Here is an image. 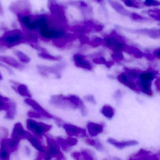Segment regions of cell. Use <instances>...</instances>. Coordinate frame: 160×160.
I'll list each match as a JSON object with an SVG mask.
<instances>
[{"label":"cell","mask_w":160,"mask_h":160,"mask_svg":"<svg viewBox=\"0 0 160 160\" xmlns=\"http://www.w3.org/2000/svg\"><path fill=\"white\" fill-rule=\"evenodd\" d=\"M47 141L48 146L45 148V151L38 153L37 159H51L52 158L57 159H64L58 142L50 137H47Z\"/></svg>","instance_id":"obj_1"},{"label":"cell","mask_w":160,"mask_h":160,"mask_svg":"<svg viewBox=\"0 0 160 160\" xmlns=\"http://www.w3.org/2000/svg\"><path fill=\"white\" fill-rule=\"evenodd\" d=\"M103 39V45L113 52H122L125 50L127 44L123 37L115 31L106 36Z\"/></svg>","instance_id":"obj_2"},{"label":"cell","mask_w":160,"mask_h":160,"mask_svg":"<svg viewBox=\"0 0 160 160\" xmlns=\"http://www.w3.org/2000/svg\"><path fill=\"white\" fill-rule=\"evenodd\" d=\"M24 40V34L18 29L7 31L0 37L1 44L8 48L19 45Z\"/></svg>","instance_id":"obj_3"},{"label":"cell","mask_w":160,"mask_h":160,"mask_svg":"<svg viewBox=\"0 0 160 160\" xmlns=\"http://www.w3.org/2000/svg\"><path fill=\"white\" fill-rule=\"evenodd\" d=\"M48 6L52 15L57 23L62 25L67 23L64 8L57 3L56 0H48Z\"/></svg>","instance_id":"obj_4"},{"label":"cell","mask_w":160,"mask_h":160,"mask_svg":"<svg viewBox=\"0 0 160 160\" xmlns=\"http://www.w3.org/2000/svg\"><path fill=\"white\" fill-rule=\"evenodd\" d=\"M27 127L37 137L41 139L43 135L50 130L52 126L29 119L27 120Z\"/></svg>","instance_id":"obj_5"},{"label":"cell","mask_w":160,"mask_h":160,"mask_svg":"<svg viewBox=\"0 0 160 160\" xmlns=\"http://www.w3.org/2000/svg\"><path fill=\"white\" fill-rule=\"evenodd\" d=\"M50 103L57 108L64 110L76 109L78 107L72 102L67 99L65 96L62 95H56L52 96Z\"/></svg>","instance_id":"obj_6"},{"label":"cell","mask_w":160,"mask_h":160,"mask_svg":"<svg viewBox=\"0 0 160 160\" xmlns=\"http://www.w3.org/2000/svg\"><path fill=\"white\" fill-rule=\"evenodd\" d=\"M65 67L66 64L62 63L57 64L53 66H48L40 65L38 66V69L39 72L44 76H48V73H52L55 74L57 78H60L61 77V71L63 70Z\"/></svg>","instance_id":"obj_7"},{"label":"cell","mask_w":160,"mask_h":160,"mask_svg":"<svg viewBox=\"0 0 160 160\" xmlns=\"http://www.w3.org/2000/svg\"><path fill=\"white\" fill-rule=\"evenodd\" d=\"M63 127L69 137L73 136H80L87 137L86 131L85 130L74 125L70 124H65Z\"/></svg>","instance_id":"obj_8"},{"label":"cell","mask_w":160,"mask_h":160,"mask_svg":"<svg viewBox=\"0 0 160 160\" xmlns=\"http://www.w3.org/2000/svg\"><path fill=\"white\" fill-rule=\"evenodd\" d=\"M26 131H24L22 124L20 123L15 124L12 132L11 139L19 144L22 140L26 139Z\"/></svg>","instance_id":"obj_9"},{"label":"cell","mask_w":160,"mask_h":160,"mask_svg":"<svg viewBox=\"0 0 160 160\" xmlns=\"http://www.w3.org/2000/svg\"><path fill=\"white\" fill-rule=\"evenodd\" d=\"M25 102L29 106H31L34 110H35L38 113L40 114L43 117L48 118H54L57 121V119H55L54 116H52V115L48 112L37 102L29 98L26 99L25 100Z\"/></svg>","instance_id":"obj_10"},{"label":"cell","mask_w":160,"mask_h":160,"mask_svg":"<svg viewBox=\"0 0 160 160\" xmlns=\"http://www.w3.org/2000/svg\"><path fill=\"white\" fill-rule=\"evenodd\" d=\"M73 60L75 65L78 67L89 70L92 69V65L90 62L87 60L85 56L82 54H75L73 56Z\"/></svg>","instance_id":"obj_11"},{"label":"cell","mask_w":160,"mask_h":160,"mask_svg":"<svg viewBox=\"0 0 160 160\" xmlns=\"http://www.w3.org/2000/svg\"><path fill=\"white\" fill-rule=\"evenodd\" d=\"M65 97L67 99L76 105L78 108H79L82 115L85 116L87 114L86 108L82 101L78 96L75 95H70L68 96H65Z\"/></svg>","instance_id":"obj_12"},{"label":"cell","mask_w":160,"mask_h":160,"mask_svg":"<svg viewBox=\"0 0 160 160\" xmlns=\"http://www.w3.org/2000/svg\"><path fill=\"white\" fill-rule=\"evenodd\" d=\"M18 143L12 139H2L1 142V147H3L10 153L15 152L18 149Z\"/></svg>","instance_id":"obj_13"},{"label":"cell","mask_w":160,"mask_h":160,"mask_svg":"<svg viewBox=\"0 0 160 160\" xmlns=\"http://www.w3.org/2000/svg\"><path fill=\"white\" fill-rule=\"evenodd\" d=\"M111 6L117 13L123 16H127L130 15L129 11H128L120 3L115 0H107Z\"/></svg>","instance_id":"obj_14"},{"label":"cell","mask_w":160,"mask_h":160,"mask_svg":"<svg viewBox=\"0 0 160 160\" xmlns=\"http://www.w3.org/2000/svg\"><path fill=\"white\" fill-rule=\"evenodd\" d=\"M87 128L89 134L92 137H95L102 132L103 126L101 124L89 122L88 124Z\"/></svg>","instance_id":"obj_15"},{"label":"cell","mask_w":160,"mask_h":160,"mask_svg":"<svg viewBox=\"0 0 160 160\" xmlns=\"http://www.w3.org/2000/svg\"><path fill=\"white\" fill-rule=\"evenodd\" d=\"M0 61L6 63L12 67L18 69H22L24 67L22 65L19 63L15 58L10 56L0 55Z\"/></svg>","instance_id":"obj_16"},{"label":"cell","mask_w":160,"mask_h":160,"mask_svg":"<svg viewBox=\"0 0 160 160\" xmlns=\"http://www.w3.org/2000/svg\"><path fill=\"white\" fill-rule=\"evenodd\" d=\"M26 139L29 141L32 146L37 150L40 152L45 151V148L43 147L39 140L28 132H26Z\"/></svg>","instance_id":"obj_17"},{"label":"cell","mask_w":160,"mask_h":160,"mask_svg":"<svg viewBox=\"0 0 160 160\" xmlns=\"http://www.w3.org/2000/svg\"><path fill=\"white\" fill-rule=\"evenodd\" d=\"M118 80L121 83L129 87L131 89L136 90L137 89L135 84L128 77L125 73H121L118 76Z\"/></svg>","instance_id":"obj_18"},{"label":"cell","mask_w":160,"mask_h":160,"mask_svg":"<svg viewBox=\"0 0 160 160\" xmlns=\"http://www.w3.org/2000/svg\"><path fill=\"white\" fill-rule=\"evenodd\" d=\"M102 114L109 119L112 118L114 115V110L109 105H105L102 107L101 111Z\"/></svg>","instance_id":"obj_19"},{"label":"cell","mask_w":160,"mask_h":160,"mask_svg":"<svg viewBox=\"0 0 160 160\" xmlns=\"http://www.w3.org/2000/svg\"><path fill=\"white\" fill-rule=\"evenodd\" d=\"M137 84L141 87V89L144 93L150 95L152 93L151 92V83L150 81H139L137 82Z\"/></svg>","instance_id":"obj_20"},{"label":"cell","mask_w":160,"mask_h":160,"mask_svg":"<svg viewBox=\"0 0 160 160\" xmlns=\"http://www.w3.org/2000/svg\"><path fill=\"white\" fill-rule=\"evenodd\" d=\"M93 62L95 64L105 65L108 68L112 67V66L114 65V62L113 61H106V59L102 56L96 57V58H94L93 59Z\"/></svg>","instance_id":"obj_21"},{"label":"cell","mask_w":160,"mask_h":160,"mask_svg":"<svg viewBox=\"0 0 160 160\" xmlns=\"http://www.w3.org/2000/svg\"><path fill=\"white\" fill-rule=\"evenodd\" d=\"M16 105L15 102H10V107L7 110L5 118L7 119H13L16 113Z\"/></svg>","instance_id":"obj_22"},{"label":"cell","mask_w":160,"mask_h":160,"mask_svg":"<svg viewBox=\"0 0 160 160\" xmlns=\"http://www.w3.org/2000/svg\"><path fill=\"white\" fill-rule=\"evenodd\" d=\"M107 142L110 144L116 147L117 148H122L124 147L130 145L132 144V142H118L114 139H112V138H109L107 140Z\"/></svg>","instance_id":"obj_23"},{"label":"cell","mask_w":160,"mask_h":160,"mask_svg":"<svg viewBox=\"0 0 160 160\" xmlns=\"http://www.w3.org/2000/svg\"><path fill=\"white\" fill-rule=\"evenodd\" d=\"M38 56L40 58H43L47 60H52V61H59L62 59V56H54L46 52L45 51H42L41 53L38 54Z\"/></svg>","instance_id":"obj_24"},{"label":"cell","mask_w":160,"mask_h":160,"mask_svg":"<svg viewBox=\"0 0 160 160\" xmlns=\"http://www.w3.org/2000/svg\"><path fill=\"white\" fill-rule=\"evenodd\" d=\"M127 6L134 8H140L143 4H142L140 0H121Z\"/></svg>","instance_id":"obj_25"},{"label":"cell","mask_w":160,"mask_h":160,"mask_svg":"<svg viewBox=\"0 0 160 160\" xmlns=\"http://www.w3.org/2000/svg\"><path fill=\"white\" fill-rule=\"evenodd\" d=\"M17 91L21 95L28 97H31L32 96L28 87L25 85H19L17 88Z\"/></svg>","instance_id":"obj_26"},{"label":"cell","mask_w":160,"mask_h":160,"mask_svg":"<svg viewBox=\"0 0 160 160\" xmlns=\"http://www.w3.org/2000/svg\"><path fill=\"white\" fill-rule=\"evenodd\" d=\"M86 143L90 145L95 147L97 150L102 151L104 149L103 145L98 140H93V139H87Z\"/></svg>","instance_id":"obj_27"},{"label":"cell","mask_w":160,"mask_h":160,"mask_svg":"<svg viewBox=\"0 0 160 160\" xmlns=\"http://www.w3.org/2000/svg\"><path fill=\"white\" fill-rule=\"evenodd\" d=\"M142 32L145 33L147 35H148L150 37L152 38H160V29H152V30H145Z\"/></svg>","instance_id":"obj_28"},{"label":"cell","mask_w":160,"mask_h":160,"mask_svg":"<svg viewBox=\"0 0 160 160\" xmlns=\"http://www.w3.org/2000/svg\"><path fill=\"white\" fill-rule=\"evenodd\" d=\"M103 39L101 38L95 36L91 39V40H89L88 44L94 48H96L100 45H103Z\"/></svg>","instance_id":"obj_29"},{"label":"cell","mask_w":160,"mask_h":160,"mask_svg":"<svg viewBox=\"0 0 160 160\" xmlns=\"http://www.w3.org/2000/svg\"><path fill=\"white\" fill-rule=\"evenodd\" d=\"M15 54L22 62L23 63H28L30 61V58L23 52L20 51H16Z\"/></svg>","instance_id":"obj_30"},{"label":"cell","mask_w":160,"mask_h":160,"mask_svg":"<svg viewBox=\"0 0 160 160\" xmlns=\"http://www.w3.org/2000/svg\"><path fill=\"white\" fill-rule=\"evenodd\" d=\"M57 142L64 151L66 152L69 151L70 147L68 145L67 140H65L62 138H58L57 139Z\"/></svg>","instance_id":"obj_31"},{"label":"cell","mask_w":160,"mask_h":160,"mask_svg":"<svg viewBox=\"0 0 160 160\" xmlns=\"http://www.w3.org/2000/svg\"><path fill=\"white\" fill-rule=\"evenodd\" d=\"M154 74L152 72H144L140 74V78L141 81H150L153 79Z\"/></svg>","instance_id":"obj_32"},{"label":"cell","mask_w":160,"mask_h":160,"mask_svg":"<svg viewBox=\"0 0 160 160\" xmlns=\"http://www.w3.org/2000/svg\"><path fill=\"white\" fill-rule=\"evenodd\" d=\"M10 153L3 147H0V159L9 160Z\"/></svg>","instance_id":"obj_33"},{"label":"cell","mask_w":160,"mask_h":160,"mask_svg":"<svg viewBox=\"0 0 160 160\" xmlns=\"http://www.w3.org/2000/svg\"><path fill=\"white\" fill-rule=\"evenodd\" d=\"M81 154L84 159L93 160L95 159L94 158L93 153L90 150H83L82 152H81Z\"/></svg>","instance_id":"obj_34"},{"label":"cell","mask_w":160,"mask_h":160,"mask_svg":"<svg viewBox=\"0 0 160 160\" xmlns=\"http://www.w3.org/2000/svg\"><path fill=\"white\" fill-rule=\"evenodd\" d=\"M148 14L152 18L160 20V10L159 9H151L148 12Z\"/></svg>","instance_id":"obj_35"},{"label":"cell","mask_w":160,"mask_h":160,"mask_svg":"<svg viewBox=\"0 0 160 160\" xmlns=\"http://www.w3.org/2000/svg\"><path fill=\"white\" fill-rule=\"evenodd\" d=\"M143 5L148 7L158 6L160 5V2L158 0H145Z\"/></svg>","instance_id":"obj_36"},{"label":"cell","mask_w":160,"mask_h":160,"mask_svg":"<svg viewBox=\"0 0 160 160\" xmlns=\"http://www.w3.org/2000/svg\"><path fill=\"white\" fill-rule=\"evenodd\" d=\"M112 57L113 60L114 62H119L122 61L124 58L122 52H113L112 54Z\"/></svg>","instance_id":"obj_37"},{"label":"cell","mask_w":160,"mask_h":160,"mask_svg":"<svg viewBox=\"0 0 160 160\" xmlns=\"http://www.w3.org/2000/svg\"><path fill=\"white\" fill-rule=\"evenodd\" d=\"M126 71H127L128 77L130 79H135L137 77L138 73L136 70H133L127 69Z\"/></svg>","instance_id":"obj_38"},{"label":"cell","mask_w":160,"mask_h":160,"mask_svg":"<svg viewBox=\"0 0 160 160\" xmlns=\"http://www.w3.org/2000/svg\"><path fill=\"white\" fill-rule=\"evenodd\" d=\"M10 107V103L0 100V111H7Z\"/></svg>","instance_id":"obj_39"},{"label":"cell","mask_w":160,"mask_h":160,"mask_svg":"<svg viewBox=\"0 0 160 160\" xmlns=\"http://www.w3.org/2000/svg\"><path fill=\"white\" fill-rule=\"evenodd\" d=\"M130 17H131L133 19V20L137 21H142L144 20L145 19L144 18V17L140 16V15H138L136 13H130Z\"/></svg>","instance_id":"obj_40"},{"label":"cell","mask_w":160,"mask_h":160,"mask_svg":"<svg viewBox=\"0 0 160 160\" xmlns=\"http://www.w3.org/2000/svg\"><path fill=\"white\" fill-rule=\"evenodd\" d=\"M27 115L29 117H31V118H41L42 117V116L38 113V112H36L34 111H30L28 112L27 113Z\"/></svg>","instance_id":"obj_41"},{"label":"cell","mask_w":160,"mask_h":160,"mask_svg":"<svg viewBox=\"0 0 160 160\" xmlns=\"http://www.w3.org/2000/svg\"><path fill=\"white\" fill-rule=\"evenodd\" d=\"M66 140L68 145L70 147L76 145L78 143V140L76 138H72V137H69Z\"/></svg>","instance_id":"obj_42"},{"label":"cell","mask_w":160,"mask_h":160,"mask_svg":"<svg viewBox=\"0 0 160 160\" xmlns=\"http://www.w3.org/2000/svg\"><path fill=\"white\" fill-rule=\"evenodd\" d=\"M85 99L86 100L91 102V103H94V104L96 103V100L92 95H88L86 96L85 97Z\"/></svg>","instance_id":"obj_43"},{"label":"cell","mask_w":160,"mask_h":160,"mask_svg":"<svg viewBox=\"0 0 160 160\" xmlns=\"http://www.w3.org/2000/svg\"><path fill=\"white\" fill-rule=\"evenodd\" d=\"M72 156L76 159H81V157H82V155H81V153L74 152V153H72Z\"/></svg>","instance_id":"obj_44"},{"label":"cell","mask_w":160,"mask_h":160,"mask_svg":"<svg viewBox=\"0 0 160 160\" xmlns=\"http://www.w3.org/2000/svg\"><path fill=\"white\" fill-rule=\"evenodd\" d=\"M0 66L2 67L5 68L8 71V72H9L10 74H12V73H13V71H12V70H11L10 69L8 68V67H7L5 65H3V64H1L0 63Z\"/></svg>","instance_id":"obj_45"},{"label":"cell","mask_w":160,"mask_h":160,"mask_svg":"<svg viewBox=\"0 0 160 160\" xmlns=\"http://www.w3.org/2000/svg\"><path fill=\"white\" fill-rule=\"evenodd\" d=\"M2 131L3 132L4 135L5 137H7L8 133V130L4 127L2 128Z\"/></svg>","instance_id":"obj_46"},{"label":"cell","mask_w":160,"mask_h":160,"mask_svg":"<svg viewBox=\"0 0 160 160\" xmlns=\"http://www.w3.org/2000/svg\"><path fill=\"white\" fill-rule=\"evenodd\" d=\"M0 100L4 101H8L9 99L5 97L2 96L0 95Z\"/></svg>","instance_id":"obj_47"},{"label":"cell","mask_w":160,"mask_h":160,"mask_svg":"<svg viewBox=\"0 0 160 160\" xmlns=\"http://www.w3.org/2000/svg\"><path fill=\"white\" fill-rule=\"evenodd\" d=\"M155 55L158 58H160V49L156 51V52H155Z\"/></svg>","instance_id":"obj_48"},{"label":"cell","mask_w":160,"mask_h":160,"mask_svg":"<svg viewBox=\"0 0 160 160\" xmlns=\"http://www.w3.org/2000/svg\"><path fill=\"white\" fill-rule=\"evenodd\" d=\"M25 150H26V154H27V155H29L31 153V150H30V148L28 147H26L25 148Z\"/></svg>","instance_id":"obj_49"},{"label":"cell","mask_w":160,"mask_h":160,"mask_svg":"<svg viewBox=\"0 0 160 160\" xmlns=\"http://www.w3.org/2000/svg\"><path fill=\"white\" fill-rule=\"evenodd\" d=\"M95 2H97L98 3H101L103 2V0H94Z\"/></svg>","instance_id":"obj_50"},{"label":"cell","mask_w":160,"mask_h":160,"mask_svg":"<svg viewBox=\"0 0 160 160\" xmlns=\"http://www.w3.org/2000/svg\"><path fill=\"white\" fill-rule=\"evenodd\" d=\"M2 79V75H1V73H0V80Z\"/></svg>","instance_id":"obj_51"},{"label":"cell","mask_w":160,"mask_h":160,"mask_svg":"<svg viewBox=\"0 0 160 160\" xmlns=\"http://www.w3.org/2000/svg\"><path fill=\"white\" fill-rule=\"evenodd\" d=\"M0 139H1V138H0Z\"/></svg>","instance_id":"obj_52"}]
</instances>
